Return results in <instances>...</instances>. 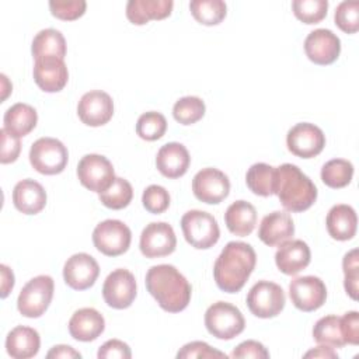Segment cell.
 I'll return each mask as SVG.
<instances>
[{
  "label": "cell",
  "mask_w": 359,
  "mask_h": 359,
  "mask_svg": "<svg viewBox=\"0 0 359 359\" xmlns=\"http://www.w3.org/2000/svg\"><path fill=\"white\" fill-rule=\"evenodd\" d=\"M77 115L87 126H102L108 123L114 115V101L105 91H88L77 104Z\"/></svg>",
  "instance_id": "obj_17"
},
{
  "label": "cell",
  "mask_w": 359,
  "mask_h": 359,
  "mask_svg": "<svg viewBox=\"0 0 359 359\" xmlns=\"http://www.w3.org/2000/svg\"><path fill=\"white\" fill-rule=\"evenodd\" d=\"M66 146L55 137H39L29 149V163L41 174H60L67 164Z\"/></svg>",
  "instance_id": "obj_7"
},
{
  "label": "cell",
  "mask_w": 359,
  "mask_h": 359,
  "mask_svg": "<svg viewBox=\"0 0 359 359\" xmlns=\"http://www.w3.org/2000/svg\"><path fill=\"white\" fill-rule=\"evenodd\" d=\"M328 234L338 241L351 240L356 234L358 217L352 206L339 203L330 209L325 219Z\"/></svg>",
  "instance_id": "obj_26"
},
{
  "label": "cell",
  "mask_w": 359,
  "mask_h": 359,
  "mask_svg": "<svg viewBox=\"0 0 359 359\" xmlns=\"http://www.w3.org/2000/svg\"><path fill=\"white\" fill-rule=\"evenodd\" d=\"M98 198L104 206L118 210L126 208L130 203L133 198V189L128 180L115 177L114 182L105 191L98 194Z\"/></svg>",
  "instance_id": "obj_35"
},
{
  "label": "cell",
  "mask_w": 359,
  "mask_h": 359,
  "mask_svg": "<svg viewBox=\"0 0 359 359\" xmlns=\"http://www.w3.org/2000/svg\"><path fill=\"white\" fill-rule=\"evenodd\" d=\"M304 52L313 63L327 66L338 59L341 53V41L331 29L318 28L306 36Z\"/></svg>",
  "instance_id": "obj_16"
},
{
  "label": "cell",
  "mask_w": 359,
  "mask_h": 359,
  "mask_svg": "<svg viewBox=\"0 0 359 359\" xmlns=\"http://www.w3.org/2000/svg\"><path fill=\"white\" fill-rule=\"evenodd\" d=\"M334 20L341 31L355 34L359 29V1L339 3L335 8Z\"/></svg>",
  "instance_id": "obj_39"
},
{
  "label": "cell",
  "mask_w": 359,
  "mask_h": 359,
  "mask_svg": "<svg viewBox=\"0 0 359 359\" xmlns=\"http://www.w3.org/2000/svg\"><path fill=\"white\" fill-rule=\"evenodd\" d=\"M293 234H294V223L292 220V216L280 210H275L266 215L261 220V224L258 229L259 240L269 247H275L290 240Z\"/></svg>",
  "instance_id": "obj_22"
},
{
  "label": "cell",
  "mask_w": 359,
  "mask_h": 359,
  "mask_svg": "<svg viewBox=\"0 0 359 359\" xmlns=\"http://www.w3.org/2000/svg\"><path fill=\"white\" fill-rule=\"evenodd\" d=\"M289 296L296 309L309 313L320 309L325 303L327 287L317 276H299L290 282Z\"/></svg>",
  "instance_id": "obj_14"
},
{
  "label": "cell",
  "mask_w": 359,
  "mask_h": 359,
  "mask_svg": "<svg viewBox=\"0 0 359 359\" xmlns=\"http://www.w3.org/2000/svg\"><path fill=\"white\" fill-rule=\"evenodd\" d=\"M1 83H3V95H1V100L4 101L6 98H7V95H8V93L11 91V88H13V86H10V87H7V84H10L8 83V80H7V77H6V74H1Z\"/></svg>",
  "instance_id": "obj_51"
},
{
  "label": "cell",
  "mask_w": 359,
  "mask_h": 359,
  "mask_svg": "<svg viewBox=\"0 0 359 359\" xmlns=\"http://www.w3.org/2000/svg\"><path fill=\"white\" fill-rule=\"evenodd\" d=\"M341 318V331L345 344H359V314L358 311H348Z\"/></svg>",
  "instance_id": "obj_46"
},
{
  "label": "cell",
  "mask_w": 359,
  "mask_h": 359,
  "mask_svg": "<svg viewBox=\"0 0 359 359\" xmlns=\"http://www.w3.org/2000/svg\"><path fill=\"white\" fill-rule=\"evenodd\" d=\"M358 250L353 248L344 255L342 268H344V286L346 293L352 300H358V282H359V261Z\"/></svg>",
  "instance_id": "obj_41"
},
{
  "label": "cell",
  "mask_w": 359,
  "mask_h": 359,
  "mask_svg": "<svg viewBox=\"0 0 359 359\" xmlns=\"http://www.w3.org/2000/svg\"><path fill=\"white\" fill-rule=\"evenodd\" d=\"M257 264L254 248L243 241H230L219 254L213 278L217 287L226 293H237L243 289Z\"/></svg>",
  "instance_id": "obj_1"
},
{
  "label": "cell",
  "mask_w": 359,
  "mask_h": 359,
  "mask_svg": "<svg viewBox=\"0 0 359 359\" xmlns=\"http://www.w3.org/2000/svg\"><path fill=\"white\" fill-rule=\"evenodd\" d=\"M231 358L266 359V358H269V352L266 351V348L261 342L254 341V339H248V341H244V342L238 344L234 348V351L231 352Z\"/></svg>",
  "instance_id": "obj_45"
},
{
  "label": "cell",
  "mask_w": 359,
  "mask_h": 359,
  "mask_svg": "<svg viewBox=\"0 0 359 359\" xmlns=\"http://www.w3.org/2000/svg\"><path fill=\"white\" fill-rule=\"evenodd\" d=\"M39 334L31 327L17 325L6 337V351L14 359L34 358L39 352Z\"/></svg>",
  "instance_id": "obj_25"
},
{
  "label": "cell",
  "mask_w": 359,
  "mask_h": 359,
  "mask_svg": "<svg viewBox=\"0 0 359 359\" xmlns=\"http://www.w3.org/2000/svg\"><path fill=\"white\" fill-rule=\"evenodd\" d=\"M55 283L49 275H38L28 280L17 299L18 311L28 318L41 317L53 297Z\"/></svg>",
  "instance_id": "obj_6"
},
{
  "label": "cell",
  "mask_w": 359,
  "mask_h": 359,
  "mask_svg": "<svg viewBox=\"0 0 359 359\" xmlns=\"http://www.w3.org/2000/svg\"><path fill=\"white\" fill-rule=\"evenodd\" d=\"M311 252L303 240H287L279 244L275 264L285 275H296L310 264Z\"/></svg>",
  "instance_id": "obj_20"
},
{
  "label": "cell",
  "mask_w": 359,
  "mask_h": 359,
  "mask_svg": "<svg viewBox=\"0 0 359 359\" xmlns=\"http://www.w3.org/2000/svg\"><path fill=\"white\" fill-rule=\"evenodd\" d=\"M191 157L187 147L177 142H170L160 147L156 156L157 170L167 178H180L189 168Z\"/></svg>",
  "instance_id": "obj_23"
},
{
  "label": "cell",
  "mask_w": 359,
  "mask_h": 359,
  "mask_svg": "<svg viewBox=\"0 0 359 359\" xmlns=\"http://www.w3.org/2000/svg\"><path fill=\"white\" fill-rule=\"evenodd\" d=\"M77 177L83 187L100 194L114 182L115 171L105 156L86 154L77 164Z\"/></svg>",
  "instance_id": "obj_10"
},
{
  "label": "cell",
  "mask_w": 359,
  "mask_h": 359,
  "mask_svg": "<svg viewBox=\"0 0 359 359\" xmlns=\"http://www.w3.org/2000/svg\"><path fill=\"white\" fill-rule=\"evenodd\" d=\"M192 192L203 203H220L230 192L229 177L217 168H202L192 180Z\"/></svg>",
  "instance_id": "obj_12"
},
{
  "label": "cell",
  "mask_w": 359,
  "mask_h": 359,
  "mask_svg": "<svg viewBox=\"0 0 359 359\" xmlns=\"http://www.w3.org/2000/svg\"><path fill=\"white\" fill-rule=\"evenodd\" d=\"M98 359H129L132 356L130 348L128 344L119 339H109L104 345L100 346L97 352Z\"/></svg>",
  "instance_id": "obj_47"
},
{
  "label": "cell",
  "mask_w": 359,
  "mask_h": 359,
  "mask_svg": "<svg viewBox=\"0 0 359 359\" xmlns=\"http://www.w3.org/2000/svg\"><path fill=\"white\" fill-rule=\"evenodd\" d=\"M167 130V121L163 114L156 111L144 112L136 122V133L143 140H157L164 136Z\"/></svg>",
  "instance_id": "obj_37"
},
{
  "label": "cell",
  "mask_w": 359,
  "mask_h": 359,
  "mask_svg": "<svg viewBox=\"0 0 359 359\" xmlns=\"http://www.w3.org/2000/svg\"><path fill=\"white\" fill-rule=\"evenodd\" d=\"M286 144L292 154L302 158H311L323 151L325 135L314 123L300 122L289 129Z\"/></svg>",
  "instance_id": "obj_11"
},
{
  "label": "cell",
  "mask_w": 359,
  "mask_h": 359,
  "mask_svg": "<svg viewBox=\"0 0 359 359\" xmlns=\"http://www.w3.org/2000/svg\"><path fill=\"white\" fill-rule=\"evenodd\" d=\"M171 0H129L126 17L135 25L147 24L150 20H163L172 11Z\"/></svg>",
  "instance_id": "obj_27"
},
{
  "label": "cell",
  "mask_w": 359,
  "mask_h": 359,
  "mask_svg": "<svg viewBox=\"0 0 359 359\" xmlns=\"http://www.w3.org/2000/svg\"><path fill=\"white\" fill-rule=\"evenodd\" d=\"M130 241V229L116 219H107L98 223L93 231L94 247L107 257H118L126 252Z\"/></svg>",
  "instance_id": "obj_8"
},
{
  "label": "cell",
  "mask_w": 359,
  "mask_h": 359,
  "mask_svg": "<svg viewBox=\"0 0 359 359\" xmlns=\"http://www.w3.org/2000/svg\"><path fill=\"white\" fill-rule=\"evenodd\" d=\"M181 229L188 244L198 250L213 247L220 237L217 220L203 210H188L181 219Z\"/></svg>",
  "instance_id": "obj_4"
},
{
  "label": "cell",
  "mask_w": 359,
  "mask_h": 359,
  "mask_svg": "<svg viewBox=\"0 0 359 359\" xmlns=\"http://www.w3.org/2000/svg\"><path fill=\"white\" fill-rule=\"evenodd\" d=\"M48 359H80L81 353L77 352L74 348L69 346V345H55L48 353H46Z\"/></svg>",
  "instance_id": "obj_48"
},
{
  "label": "cell",
  "mask_w": 359,
  "mask_h": 359,
  "mask_svg": "<svg viewBox=\"0 0 359 359\" xmlns=\"http://www.w3.org/2000/svg\"><path fill=\"white\" fill-rule=\"evenodd\" d=\"M105 330V320L102 314L93 307H83L73 313L69 320L70 335L81 342L97 339Z\"/></svg>",
  "instance_id": "obj_21"
},
{
  "label": "cell",
  "mask_w": 359,
  "mask_h": 359,
  "mask_svg": "<svg viewBox=\"0 0 359 359\" xmlns=\"http://www.w3.org/2000/svg\"><path fill=\"white\" fill-rule=\"evenodd\" d=\"M292 8L297 20L304 24H317L325 18L328 10L327 0H293Z\"/></svg>",
  "instance_id": "obj_38"
},
{
  "label": "cell",
  "mask_w": 359,
  "mask_h": 359,
  "mask_svg": "<svg viewBox=\"0 0 359 359\" xmlns=\"http://www.w3.org/2000/svg\"><path fill=\"white\" fill-rule=\"evenodd\" d=\"M0 140H1V153H0V163L8 164L14 163L21 151V142L20 137L14 136L4 128L0 129Z\"/></svg>",
  "instance_id": "obj_44"
},
{
  "label": "cell",
  "mask_w": 359,
  "mask_h": 359,
  "mask_svg": "<svg viewBox=\"0 0 359 359\" xmlns=\"http://www.w3.org/2000/svg\"><path fill=\"white\" fill-rule=\"evenodd\" d=\"M0 273H1V283H0L1 293H0V296H1V299H6L14 287V273L4 264L0 265Z\"/></svg>",
  "instance_id": "obj_49"
},
{
  "label": "cell",
  "mask_w": 359,
  "mask_h": 359,
  "mask_svg": "<svg viewBox=\"0 0 359 359\" xmlns=\"http://www.w3.org/2000/svg\"><path fill=\"white\" fill-rule=\"evenodd\" d=\"M206 111L202 98L195 95H187L180 98L172 107V115L181 125H192L203 118Z\"/></svg>",
  "instance_id": "obj_36"
},
{
  "label": "cell",
  "mask_w": 359,
  "mask_h": 359,
  "mask_svg": "<svg viewBox=\"0 0 359 359\" xmlns=\"http://www.w3.org/2000/svg\"><path fill=\"white\" fill-rule=\"evenodd\" d=\"M189 10L198 22L203 25H217L224 20L227 6L223 0H192Z\"/></svg>",
  "instance_id": "obj_33"
},
{
  "label": "cell",
  "mask_w": 359,
  "mask_h": 359,
  "mask_svg": "<svg viewBox=\"0 0 359 359\" xmlns=\"http://www.w3.org/2000/svg\"><path fill=\"white\" fill-rule=\"evenodd\" d=\"M31 52L35 59L50 56L63 59L66 56V39L63 34L55 28L42 29L34 36Z\"/></svg>",
  "instance_id": "obj_30"
},
{
  "label": "cell",
  "mask_w": 359,
  "mask_h": 359,
  "mask_svg": "<svg viewBox=\"0 0 359 359\" xmlns=\"http://www.w3.org/2000/svg\"><path fill=\"white\" fill-rule=\"evenodd\" d=\"M353 177V165L345 158H332L321 168L323 182L334 189L346 187Z\"/></svg>",
  "instance_id": "obj_34"
},
{
  "label": "cell",
  "mask_w": 359,
  "mask_h": 359,
  "mask_svg": "<svg viewBox=\"0 0 359 359\" xmlns=\"http://www.w3.org/2000/svg\"><path fill=\"white\" fill-rule=\"evenodd\" d=\"M142 203L144 209L153 215L165 212L170 206V194L161 185H149L142 195Z\"/></svg>",
  "instance_id": "obj_40"
},
{
  "label": "cell",
  "mask_w": 359,
  "mask_h": 359,
  "mask_svg": "<svg viewBox=\"0 0 359 359\" xmlns=\"http://www.w3.org/2000/svg\"><path fill=\"white\" fill-rule=\"evenodd\" d=\"M3 122V128L6 130L17 137H21L28 135L36 126L38 114L34 107L24 102H17L6 111Z\"/></svg>",
  "instance_id": "obj_29"
},
{
  "label": "cell",
  "mask_w": 359,
  "mask_h": 359,
  "mask_svg": "<svg viewBox=\"0 0 359 359\" xmlns=\"http://www.w3.org/2000/svg\"><path fill=\"white\" fill-rule=\"evenodd\" d=\"M178 359H192V358H227L224 352L213 349L203 341H194L185 344L177 353Z\"/></svg>",
  "instance_id": "obj_43"
},
{
  "label": "cell",
  "mask_w": 359,
  "mask_h": 359,
  "mask_svg": "<svg viewBox=\"0 0 359 359\" xmlns=\"http://www.w3.org/2000/svg\"><path fill=\"white\" fill-rule=\"evenodd\" d=\"M224 223L230 233L238 237H245L255 229L257 210L254 205L247 201H236L227 208Z\"/></svg>",
  "instance_id": "obj_28"
},
{
  "label": "cell",
  "mask_w": 359,
  "mask_h": 359,
  "mask_svg": "<svg viewBox=\"0 0 359 359\" xmlns=\"http://www.w3.org/2000/svg\"><path fill=\"white\" fill-rule=\"evenodd\" d=\"M87 3L84 0H52L49 1V8L52 15L63 21H73L81 17L86 11Z\"/></svg>",
  "instance_id": "obj_42"
},
{
  "label": "cell",
  "mask_w": 359,
  "mask_h": 359,
  "mask_svg": "<svg viewBox=\"0 0 359 359\" xmlns=\"http://www.w3.org/2000/svg\"><path fill=\"white\" fill-rule=\"evenodd\" d=\"M100 275L98 262L86 252L72 255L63 266V279L67 286L74 290H86L91 287Z\"/></svg>",
  "instance_id": "obj_18"
},
{
  "label": "cell",
  "mask_w": 359,
  "mask_h": 359,
  "mask_svg": "<svg viewBox=\"0 0 359 359\" xmlns=\"http://www.w3.org/2000/svg\"><path fill=\"white\" fill-rule=\"evenodd\" d=\"M34 80L45 93H57L63 90L69 80V72L65 60L53 56L35 59Z\"/></svg>",
  "instance_id": "obj_19"
},
{
  "label": "cell",
  "mask_w": 359,
  "mask_h": 359,
  "mask_svg": "<svg viewBox=\"0 0 359 359\" xmlns=\"http://www.w3.org/2000/svg\"><path fill=\"white\" fill-rule=\"evenodd\" d=\"M275 195L286 210L303 212L316 202L317 188L297 165L285 163L275 168Z\"/></svg>",
  "instance_id": "obj_3"
},
{
  "label": "cell",
  "mask_w": 359,
  "mask_h": 359,
  "mask_svg": "<svg viewBox=\"0 0 359 359\" xmlns=\"http://www.w3.org/2000/svg\"><path fill=\"white\" fill-rule=\"evenodd\" d=\"M313 338L317 344L331 348L345 346V339L341 331V318L337 316H325L320 318L313 328Z\"/></svg>",
  "instance_id": "obj_32"
},
{
  "label": "cell",
  "mask_w": 359,
  "mask_h": 359,
  "mask_svg": "<svg viewBox=\"0 0 359 359\" xmlns=\"http://www.w3.org/2000/svg\"><path fill=\"white\" fill-rule=\"evenodd\" d=\"M304 358H325V359L331 358V359H337L338 353L334 351V348H331L328 345H321L320 344V346L306 352Z\"/></svg>",
  "instance_id": "obj_50"
},
{
  "label": "cell",
  "mask_w": 359,
  "mask_h": 359,
  "mask_svg": "<svg viewBox=\"0 0 359 359\" xmlns=\"http://www.w3.org/2000/svg\"><path fill=\"white\" fill-rule=\"evenodd\" d=\"M102 297L112 309H128L136 297V279L133 273L123 268L112 271L104 282Z\"/></svg>",
  "instance_id": "obj_13"
},
{
  "label": "cell",
  "mask_w": 359,
  "mask_h": 359,
  "mask_svg": "<svg viewBox=\"0 0 359 359\" xmlns=\"http://www.w3.org/2000/svg\"><path fill=\"white\" fill-rule=\"evenodd\" d=\"M286 297L283 289L273 282L259 280L247 294V306L250 311L259 318L276 317L285 307Z\"/></svg>",
  "instance_id": "obj_9"
},
{
  "label": "cell",
  "mask_w": 359,
  "mask_h": 359,
  "mask_svg": "<svg viewBox=\"0 0 359 359\" xmlns=\"http://www.w3.org/2000/svg\"><path fill=\"white\" fill-rule=\"evenodd\" d=\"M205 327L213 337L229 341L244 331L245 320L238 307L227 302H216L205 313Z\"/></svg>",
  "instance_id": "obj_5"
},
{
  "label": "cell",
  "mask_w": 359,
  "mask_h": 359,
  "mask_svg": "<svg viewBox=\"0 0 359 359\" xmlns=\"http://www.w3.org/2000/svg\"><path fill=\"white\" fill-rule=\"evenodd\" d=\"M139 247L146 258L165 257L174 252L177 247V237L168 223L153 222L143 229Z\"/></svg>",
  "instance_id": "obj_15"
},
{
  "label": "cell",
  "mask_w": 359,
  "mask_h": 359,
  "mask_svg": "<svg viewBox=\"0 0 359 359\" xmlns=\"http://www.w3.org/2000/svg\"><path fill=\"white\" fill-rule=\"evenodd\" d=\"M13 203L24 215H36L46 205V192L39 182L25 178L15 184Z\"/></svg>",
  "instance_id": "obj_24"
},
{
  "label": "cell",
  "mask_w": 359,
  "mask_h": 359,
  "mask_svg": "<svg viewBox=\"0 0 359 359\" xmlns=\"http://www.w3.org/2000/svg\"><path fill=\"white\" fill-rule=\"evenodd\" d=\"M245 184L255 195H275V167L265 163L252 164L247 171Z\"/></svg>",
  "instance_id": "obj_31"
},
{
  "label": "cell",
  "mask_w": 359,
  "mask_h": 359,
  "mask_svg": "<svg viewBox=\"0 0 359 359\" xmlns=\"http://www.w3.org/2000/svg\"><path fill=\"white\" fill-rule=\"evenodd\" d=\"M146 289L158 306L168 313L182 311L189 300L192 287L187 278L172 265L160 264L146 273Z\"/></svg>",
  "instance_id": "obj_2"
}]
</instances>
